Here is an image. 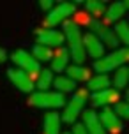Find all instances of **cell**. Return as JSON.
Listing matches in <instances>:
<instances>
[{"label":"cell","mask_w":129,"mask_h":134,"mask_svg":"<svg viewBox=\"0 0 129 134\" xmlns=\"http://www.w3.org/2000/svg\"><path fill=\"white\" fill-rule=\"evenodd\" d=\"M64 39H67L69 44V57H73L76 65H82L87 60V55L83 49V35L80 30V25H76L73 20L64 21Z\"/></svg>","instance_id":"obj_1"},{"label":"cell","mask_w":129,"mask_h":134,"mask_svg":"<svg viewBox=\"0 0 129 134\" xmlns=\"http://www.w3.org/2000/svg\"><path fill=\"white\" fill-rule=\"evenodd\" d=\"M127 60H129V49L122 48V49H115L113 53L95 60L94 69H95V72H99V74H106V72H111V71L119 69V67H122Z\"/></svg>","instance_id":"obj_2"},{"label":"cell","mask_w":129,"mask_h":134,"mask_svg":"<svg viewBox=\"0 0 129 134\" xmlns=\"http://www.w3.org/2000/svg\"><path fill=\"white\" fill-rule=\"evenodd\" d=\"M87 90H80L74 92L73 97L69 100H66V106H64V113H62L60 120L66 124H73V122L83 113V108L87 104Z\"/></svg>","instance_id":"obj_3"},{"label":"cell","mask_w":129,"mask_h":134,"mask_svg":"<svg viewBox=\"0 0 129 134\" xmlns=\"http://www.w3.org/2000/svg\"><path fill=\"white\" fill-rule=\"evenodd\" d=\"M66 97L58 92H35V94H30L28 97V104L34 108H44V109H50V108H64L66 106Z\"/></svg>","instance_id":"obj_4"},{"label":"cell","mask_w":129,"mask_h":134,"mask_svg":"<svg viewBox=\"0 0 129 134\" xmlns=\"http://www.w3.org/2000/svg\"><path fill=\"white\" fill-rule=\"evenodd\" d=\"M76 11V5L73 2H62L58 4L57 7H53L50 14L44 18V25L46 28H51V27H57L58 23H64V21L69 20V16H73Z\"/></svg>","instance_id":"obj_5"},{"label":"cell","mask_w":129,"mask_h":134,"mask_svg":"<svg viewBox=\"0 0 129 134\" xmlns=\"http://www.w3.org/2000/svg\"><path fill=\"white\" fill-rule=\"evenodd\" d=\"M11 60L14 62L16 69H21V71L27 72L28 76H30V74H37L41 71V64L35 62L34 57L28 53V51H25V49H16V51H13Z\"/></svg>","instance_id":"obj_6"},{"label":"cell","mask_w":129,"mask_h":134,"mask_svg":"<svg viewBox=\"0 0 129 134\" xmlns=\"http://www.w3.org/2000/svg\"><path fill=\"white\" fill-rule=\"evenodd\" d=\"M35 41L37 44L46 48H60L64 44V34L58 32V30H53V28H37L35 30Z\"/></svg>","instance_id":"obj_7"},{"label":"cell","mask_w":129,"mask_h":134,"mask_svg":"<svg viewBox=\"0 0 129 134\" xmlns=\"http://www.w3.org/2000/svg\"><path fill=\"white\" fill-rule=\"evenodd\" d=\"M7 76L14 87L25 92V94H32L34 92V81H32V76H28L27 72H23L21 69H16V67H9L7 69Z\"/></svg>","instance_id":"obj_8"},{"label":"cell","mask_w":129,"mask_h":134,"mask_svg":"<svg viewBox=\"0 0 129 134\" xmlns=\"http://www.w3.org/2000/svg\"><path fill=\"white\" fill-rule=\"evenodd\" d=\"M97 118H99V124L103 125V129L110 134H120L124 129V124L122 120L117 116L113 111H111V108H103V111L97 115Z\"/></svg>","instance_id":"obj_9"},{"label":"cell","mask_w":129,"mask_h":134,"mask_svg":"<svg viewBox=\"0 0 129 134\" xmlns=\"http://www.w3.org/2000/svg\"><path fill=\"white\" fill-rule=\"evenodd\" d=\"M117 100H120V95L117 90L113 88H106V90H101V92H94L92 97H90V102L92 106H103V108H108L110 104H115Z\"/></svg>","instance_id":"obj_10"},{"label":"cell","mask_w":129,"mask_h":134,"mask_svg":"<svg viewBox=\"0 0 129 134\" xmlns=\"http://www.w3.org/2000/svg\"><path fill=\"white\" fill-rule=\"evenodd\" d=\"M83 49H85V55L92 57L95 60H99L101 57H104V46H103V42L95 35H92L90 32L87 35H83Z\"/></svg>","instance_id":"obj_11"},{"label":"cell","mask_w":129,"mask_h":134,"mask_svg":"<svg viewBox=\"0 0 129 134\" xmlns=\"http://www.w3.org/2000/svg\"><path fill=\"white\" fill-rule=\"evenodd\" d=\"M82 118H83V127L87 129V134H108L103 125L99 124V118H97V113L92 111V109H87L82 113Z\"/></svg>","instance_id":"obj_12"},{"label":"cell","mask_w":129,"mask_h":134,"mask_svg":"<svg viewBox=\"0 0 129 134\" xmlns=\"http://www.w3.org/2000/svg\"><path fill=\"white\" fill-rule=\"evenodd\" d=\"M69 60H71V57H69V51L67 48H57V51L53 53L51 57V69L57 71V72H62V71H66L69 65Z\"/></svg>","instance_id":"obj_13"},{"label":"cell","mask_w":129,"mask_h":134,"mask_svg":"<svg viewBox=\"0 0 129 134\" xmlns=\"http://www.w3.org/2000/svg\"><path fill=\"white\" fill-rule=\"evenodd\" d=\"M127 9H129V2H127V0H120V2L111 4L110 7H106V13H104V14H106V21H110V23L120 21Z\"/></svg>","instance_id":"obj_14"},{"label":"cell","mask_w":129,"mask_h":134,"mask_svg":"<svg viewBox=\"0 0 129 134\" xmlns=\"http://www.w3.org/2000/svg\"><path fill=\"white\" fill-rule=\"evenodd\" d=\"M60 127H62V120L60 115L57 111H50L44 116V124H42V131L44 134H60Z\"/></svg>","instance_id":"obj_15"},{"label":"cell","mask_w":129,"mask_h":134,"mask_svg":"<svg viewBox=\"0 0 129 134\" xmlns=\"http://www.w3.org/2000/svg\"><path fill=\"white\" fill-rule=\"evenodd\" d=\"M66 72H67L66 76H67L69 80H73L74 83L76 81H88L90 80V71L83 65H67Z\"/></svg>","instance_id":"obj_16"},{"label":"cell","mask_w":129,"mask_h":134,"mask_svg":"<svg viewBox=\"0 0 129 134\" xmlns=\"http://www.w3.org/2000/svg\"><path fill=\"white\" fill-rule=\"evenodd\" d=\"M51 83H53V72L50 69H41L37 72V80H35L34 88H39V92H48Z\"/></svg>","instance_id":"obj_17"},{"label":"cell","mask_w":129,"mask_h":134,"mask_svg":"<svg viewBox=\"0 0 129 134\" xmlns=\"http://www.w3.org/2000/svg\"><path fill=\"white\" fill-rule=\"evenodd\" d=\"M127 81H129V69L126 65L122 67H119V69H115V74H113V80H110V83L113 85V90H122L126 85H127Z\"/></svg>","instance_id":"obj_18"},{"label":"cell","mask_w":129,"mask_h":134,"mask_svg":"<svg viewBox=\"0 0 129 134\" xmlns=\"http://www.w3.org/2000/svg\"><path fill=\"white\" fill-rule=\"evenodd\" d=\"M87 88L92 92H101V90L110 88V76L108 74H97L94 78H90L87 81Z\"/></svg>","instance_id":"obj_19"},{"label":"cell","mask_w":129,"mask_h":134,"mask_svg":"<svg viewBox=\"0 0 129 134\" xmlns=\"http://www.w3.org/2000/svg\"><path fill=\"white\" fill-rule=\"evenodd\" d=\"M85 11L90 14V18L99 20L106 13V4L103 0H88V2H85Z\"/></svg>","instance_id":"obj_20"},{"label":"cell","mask_w":129,"mask_h":134,"mask_svg":"<svg viewBox=\"0 0 129 134\" xmlns=\"http://www.w3.org/2000/svg\"><path fill=\"white\" fill-rule=\"evenodd\" d=\"M51 87H55V90H57L58 94L64 95L66 92H73L76 88V83L73 80H69L67 76H57V78H53Z\"/></svg>","instance_id":"obj_21"},{"label":"cell","mask_w":129,"mask_h":134,"mask_svg":"<svg viewBox=\"0 0 129 134\" xmlns=\"http://www.w3.org/2000/svg\"><path fill=\"white\" fill-rule=\"evenodd\" d=\"M113 34H115V37L119 42H122V44H129V25L127 21H117L115 23V28H113Z\"/></svg>","instance_id":"obj_22"},{"label":"cell","mask_w":129,"mask_h":134,"mask_svg":"<svg viewBox=\"0 0 129 134\" xmlns=\"http://www.w3.org/2000/svg\"><path fill=\"white\" fill-rule=\"evenodd\" d=\"M32 57H34L35 62H48L51 60V57H53V51L50 49V48L46 46H41V44H35L34 48H32Z\"/></svg>","instance_id":"obj_23"},{"label":"cell","mask_w":129,"mask_h":134,"mask_svg":"<svg viewBox=\"0 0 129 134\" xmlns=\"http://www.w3.org/2000/svg\"><path fill=\"white\" fill-rule=\"evenodd\" d=\"M111 111H113L120 120H129V104L126 102V100L115 102V106L111 108Z\"/></svg>","instance_id":"obj_24"},{"label":"cell","mask_w":129,"mask_h":134,"mask_svg":"<svg viewBox=\"0 0 129 134\" xmlns=\"http://www.w3.org/2000/svg\"><path fill=\"white\" fill-rule=\"evenodd\" d=\"M39 7H41L42 11H51L53 9V0H41Z\"/></svg>","instance_id":"obj_25"},{"label":"cell","mask_w":129,"mask_h":134,"mask_svg":"<svg viewBox=\"0 0 129 134\" xmlns=\"http://www.w3.org/2000/svg\"><path fill=\"white\" fill-rule=\"evenodd\" d=\"M73 134H87V129L83 127V124H76L73 129Z\"/></svg>","instance_id":"obj_26"},{"label":"cell","mask_w":129,"mask_h":134,"mask_svg":"<svg viewBox=\"0 0 129 134\" xmlns=\"http://www.w3.org/2000/svg\"><path fill=\"white\" fill-rule=\"evenodd\" d=\"M6 60H7V53H6V49H4V48H0V64H4Z\"/></svg>","instance_id":"obj_27"},{"label":"cell","mask_w":129,"mask_h":134,"mask_svg":"<svg viewBox=\"0 0 129 134\" xmlns=\"http://www.w3.org/2000/svg\"><path fill=\"white\" fill-rule=\"evenodd\" d=\"M60 134H71V132H60Z\"/></svg>","instance_id":"obj_28"}]
</instances>
